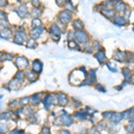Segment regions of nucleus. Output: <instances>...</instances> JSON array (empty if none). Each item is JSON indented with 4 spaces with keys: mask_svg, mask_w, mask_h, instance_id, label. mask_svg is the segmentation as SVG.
<instances>
[{
    "mask_svg": "<svg viewBox=\"0 0 134 134\" xmlns=\"http://www.w3.org/2000/svg\"><path fill=\"white\" fill-rule=\"evenodd\" d=\"M114 7L115 9L118 11V12H124L125 10V7H126V5L124 2H121V1H115L114 2Z\"/></svg>",
    "mask_w": 134,
    "mask_h": 134,
    "instance_id": "1a4fd4ad",
    "label": "nucleus"
},
{
    "mask_svg": "<svg viewBox=\"0 0 134 134\" xmlns=\"http://www.w3.org/2000/svg\"><path fill=\"white\" fill-rule=\"evenodd\" d=\"M26 13H27V9L25 8V6H23V9H21V7H20V9H19V14H21V16H25Z\"/></svg>",
    "mask_w": 134,
    "mask_h": 134,
    "instance_id": "a878e982",
    "label": "nucleus"
},
{
    "mask_svg": "<svg viewBox=\"0 0 134 134\" xmlns=\"http://www.w3.org/2000/svg\"><path fill=\"white\" fill-rule=\"evenodd\" d=\"M43 31H44V30H43L42 28L36 27L35 29L32 30L31 31V37H33L34 38H38L40 34H41V32H43Z\"/></svg>",
    "mask_w": 134,
    "mask_h": 134,
    "instance_id": "ddd939ff",
    "label": "nucleus"
},
{
    "mask_svg": "<svg viewBox=\"0 0 134 134\" xmlns=\"http://www.w3.org/2000/svg\"><path fill=\"white\" fill-rule=\"evenodd\" d=\"M57 103L61 105H67V103H68L67 96L64 94H63V93H60V94L57 95Z\"/></svg>",
    "mask_w": 134,
    "mask_h": 134,
    "instance_id": "20e7f679",
    "label": "nucleus"
},
{
    "mask_svg": "<svg viewBox=\"0 0 134 134\" xmlns=\"http://www.w3.org/2000/svg\"><path fill=\"white\" fill-rule=\"evenodd\" d=\"M75 38L77 40L78 42H85L86 40H88V36L87 34L85 33L83 31H76V32H75Z\"/></svg>",
    "mask_w": 134,
    "mask_h": 134,
    "instance_id": "f03ea898",
    "label": "nucleus"
},
{
    "mask_svg": "<svg viewBox=\"0 0 134 134\" xmlns=\"http://www.w3.org/2000/svg\"><path fill=\"white\" fill-rule=\"evenodd\" d=\"M6 131H8V126L5 122H0V134H5Z\"/></svg>",
    "mask_w": 134,
    "mask_h": 134,
    "instance_id": "a211bd4d",
    "label": "nucleus"
},
{
    "mask_svg": "<svg viewBox=\"0 0 134 134\" xmlns=\"http://www.w3.org/2000/svg\"><path fill=\"white\" fill-rule=\"evenodd\" d=\"M73 26H74V28H76L78 31H80V30H81V28L83 27V23H81V21L76 20L74 23H73Z\"/></svg>",
    "mask_w": 134,
    "mask_h": 134,
    "instance_id": "4be33fe9",
    "label": "nucleus"
},
{
    "mask_svg": "<svg viewBox=\"0 0 134 134\" xmlns=\"http://www.w3.org/2000/svg\"><path fill=\"white\" fill-rule=\"evenodd\" d=\"M114 23L117 25H124L126 23V21H125L124 17L122 16H115L114 17Z\"/></svg>",
    "mask_w": 134,
    "mask_h": 134,
    "instance_id": "4468645a",
    "label": "nucleus"
},
{
    "mask_svg": "<svg viewBox=\"0 0 134 134\" xmlns=\"http://www.w3.org/2000/svg\"><path fill=\"white\" fill-rule=\"evenodd\" d=\"M122 74H124V79L126 81H129L130 80H131V72H130V70L128 68H124L122 70Z\"/></svg>",
    "mask_w": 134,
    "mask_h": 134,
    "instance_id": "dca6fc26",
    "label": "nucleus"
},
{
    "mask_svg": "<svg viewBox=\"0 0 134 134\" xmlns=\"http://www.w3.org/2000/svg\"><path fill=\"white\" fill-rule=\"evenodd\" d=\"M133 129H134V126L133 125H128V126H127V131H128V132H132L133 131Z\"/></svg>",
    "mask_w": 134,
    "mask_h": 134,
    "instance_id": "7c9ffc66",
    "label": "nucleus"
},
{
    "mask_svg": "<svg viewBox=\"0 0 134 134\" xmlns=\"http://www.w3.org/2000/svg\"><path fill=\"white\" fill-rule=\"evenodd\" d=\"M71 17H72V13L68 10H64L59 15V19L61 20L63 23H67L69 21H70Z\"/></svg>",
    "mask_w": 134,
    "mask_h": 134,
    "instance_id": "f257e3e1",
    "label": "nucleus"
},
{
    "mask_svg": "<svg viewBox=\"0 0 134 134\" xmlns=\"http://www.w3.org/2000/svg\"><path fill=\"white\" fill-rule=\"evenodd\" d=\"M97 88H98V90H101L102 92H105V90L103 88V86L100 85V84H98V85H97Z\"/></svg>",
    "mask_w": 134,
    "mask_h": 134,
    "instance_id": "473e14b6",
    "label": "nucleus"
},
{
    "mask_svg": "<svg viewBox=\"0 0 134 134\" xmlns=\"http://www.w3.org/2000/svg\"><path fill=\"white\" fill-rule=\"evenodd\" d=\"M90 72V75H91V81H96V74H95V71L91 70Z\"/></svg>",
    "mask_w": 134,
    "mask_h": 134,
    "instance_id": "c756f323",
    "label": "nucleus"
},
{
    "mask_svg": "<svg viewBox=\"0 0 134 134\" xmlns=\"http://www.w3.org/2000/svg\"><path fill=\"white\" fill-rule=\"evenodd\" d=\"M95 57H96L97 59L98 60V62L101 63V64L107 60V57H105V54L104 51H98V53L95 55Z\"/></svg>",
    "mask_w": 134,
    "mask_h": 134,
    "instance_id": "f8f14e48",
    "label": "nucleus"
},
{
    "mask_svg": "<svg viewBox=\"0 0 134 134\" xmlns=\"http://www.w3.org/2000/svg\"><path fill=\"white\" fill-rule=\"evenodd\" d=\"M25 38V34L24 32H17L16 35H15V38H14V42L17 43V44H21V43L23 42V40H24Z\"/></svg>",
    "mask_w": 134,
    "mask_h": 134,
    "instance_id": "6e6552de",
    "label": "nucleus"
},
{
    "mask_svg": "<svg viewBox=\"0 0 134 134\" xmlns=\"http://www.w3.org/2000/svg\"><path fill=\"white\" fill-rule=\"evenodd\" d=\"M129 124H130V125H133V126H134V115L132 116V117H131V118H130Z\"/></svg>",
    "mask_w": 134,
    "mask_h": 134,
    "instance_id": "72a5a7b5",
    "label": "nucleus"
},
{
    "mask_svg": "<svg viewBox=\"0 0 134 134\" xmlns=\"http://www.w3.org/2000/svg\"><path fill=\"white\" fill-rule=\"evenodd\" d=\"M59 134H71V132L67 130H61L59 131Z\"/></svg>",
    "mask_w": 134,
    "mask_h": 134,
    "instance_id": "2f4dec72",
    "label": "nucleus"
},
{
    "mask_svg": "<svg viewBox=\"0 0 134 134\" xmlns=\"http://www.w3.org/2000/svg\"><path fill=\"white\" fill-rule=\"evenodd\" d=\"M28 43H31V44H28V47H36V43H35V41H34V40H32V38H31V40L28 41Z\"/></svg>",
    "mask_w": 134,
    "mask_h": 134,
    "instance_id": "c85d7f7f",
    "label": "nucleus"
},
{
    "mask_svg": "<svg viewBox=\"0 0 134 134\" xmlns=\"http://www.w3.org/2000/svg\"><path fill=\"white\" fill-rule=\"evenodd\" d=\"M74 115L80 119H86L88 117V114L84 111H79V112H76V113L74 114Z\"/></svg>",
    "mask_w": 134,
    "mask_h": 134,
    "instance_id": "6ab92c4d",
    "label": "nucleus"
},
{
    "mask_svg": "<svg viewBox=\"0 0 134 134\" xmlns=\"http://www.w3.org/2000/svg\"><path fill=\"white\" fill-rule=\"evenodd\" d=\"M130 59H132V60H134V53H132V54H131L130 55Z\"/></svg>",
    "mask_w": 134,
    "mask_h": 134,
    "instance_id": "c9c22d12",
    "label": "nucleus"
},
{
    "mask_svg": "<svg viewBox=\"0 0 134 134\" xmlns=\"http://www.w3.org/2000/svg\"><path fill=\"white\" fill-rule=\"evenodd\" d=\"M59 120L61 121V122L64 126H69L72 124L73 120H72V117L69 114H64V115H61L59 117Z\"/></svg>",
    "mask_w": 134,
    "mask_h": 134,
    "instance_id": "7ed1b4c3",
    "label": "nucleus"
},
{
    "mask_svg": "<svg viewBox=\"0 0 134 134\" xmlns=\"http://www.w3.org/2000/svg\"><path fill=\"white\" fill-rule=\"evenodd\" d=\"M113 114H114V112H105V113H104L103 114V116L105 118H108L110 119L112 117V115H113Z\"/></svg>",
    "mask_w": 134,
    "mask_h": 134,
    "instance_id": "bb28decb",
    "label": "nucleus"
},
{
    "mask_svg": "<svg viewBox=\"0 0 134 134\" xmlns=\"http://www.w3.org/2000/svg\"><path fill=\"white\" fill-rule=\"evenodd\" d=\"M50 32L52 34V36H53V38H55V37H57L58 38H59V34L61 33V31H60V29L57 27V25L55 24H53L51 26V30H50Z\"/></svg>",
    "mask_w": 134,
    "mask_h": 134,
    "instance_id": "9d476101",
    "label": "nucleus"
},
{
    "mask_svg": "<svg viewBox=\"0 0 134 134\" xmlns=\"http://www.w3.org/2000/svg\"><path fill=\"white\" fill-rule=\"evenodd\" d=\"M53 103H54V98H53V97L50 96V95H48V96L43 100V104H44L46 108H49Z\"/></svg>",
    "mask_w": 134,
    "mask_h": 134,
    "instance_id": "9b49d317",
    "label": "nucleus"
},
{
    "mask_svg": "<svg viewBox=\"0 0 134 134\" xmlns=\"http://www.w3.org/2000/svg\"><path fill=\"white\" fill-rule=\"evenodd\" d=\"M114 58L115 60H118V61H120V62H122V61H124L125 58H126V53L124 51H117L115 54H114Z\"/></svg>",
    "mask_w": 134,
    "mask_h": 134,
    "instance_id": "0eeeda50",
    "label": "nucleus"
},
{
    "mask_svg": "<svg viewBox=\"0 0 134 134\" xmlns=\"http://www.w3.org/2000/svg\"><path fill=\"white\" fill-rule=\"evenodd\" d=\"M0 119L5 120V121H9L11 119V115L9 113H7V112H4V113L0 114Z\"/></svg>",
    "mask_w": 134,
    "mask_h": 134,
    "instance_id": "412c9836",
    "label": "nucleus"
},
{
    "mask_svg": "<svg viewBox=\"0 0 134 134\" xmlns=\"http://www.w3.org/2000/svg\"><path fill=\"white\" fill-rule=\"evenodd\" d=\"M102 13L104 14H105V16H108V17L114 16V11L112 9H104L102 11Z\"/></svg>",
    "mask_w": 134,
    "mask_h": 134,
    "instance_id": "aec40b11",
    "label": "nucleus"
},
{
    "mask_svg": "<svg viewBox=\"0 0 134 134\" xmlns=\"http://www.w3.org/2000/svg\"><path fill=\"white\" fill-rule=\"evenodd\" d=\"M122 119H124V115H122V113H114L112 117L110 118V120H111V122L113 124H118Z\"/></svg>",
    "mask_w": 134,
    "mask_h": 134,
    "instance_id": "39448f33",
    "label": "nucleus"
},
{
    "mask_svg": "<svg viewBox=\"0 0 134 134\" xmlns=\"http://www.w3.org/2000/svg\"><path fill=\"white\" fill-rule=\"evenodd\" d=\"M32 101H33V102H32V104H33L34 105H38V104L40 102V95L36 94V95H34V96H32Z\"/></svg>",
    "mask_w": 134,
    "mask_h": 134,
    "instance_id": "5701e85b",
    "label": "nucleus"
},
{
    "mask_svg": "<svg viewBox=\"0 0 134 134\" xmlns=\"http://www.w3.org/2000/svg\"><path fill=\"white\" fill-rule=\"evenodd\" d=\"M41 134H51L48 127H43L41 130Z\"/></svg>",
    "mask_w": 134,
    "mask_h": 134,
    "instance_id": "393cba45",
    "label": "nucleus"
},
{
    "mask_svg": "<svg viewBox=\"0 0 134 134\" xmlns=\"http://www.w3.org/2000/svg\"><path fill=\"white\" fill-rule=\"evenodd\" d=\"M16 64L19 68H21V69L26 68L28 65V60L26 59L25 57H19V58H17V60H16Z\"/></svg>",
    "mask_w": 134,
    "mask_h": 134,
    "instance_id": "423d86ee",
    "label": "nucleus"
},
{
    "mask_svg": "<svg viewBox=\"0 0 134 134\" xmlns=\"http://www.w3.org/2000/svg\"><path fill=\"white\" fill-rule=\"evenodd\" d=\"M33 70L35 71L36 72H40L42 70V64L40 63V61L38 60H36L33 63Z\"/></svg>",
    "mask_w": 134,
    "mask_h": 134,
    "instance_id": "2eb2a0df",
    "label": "nucleus"
},
{
    "mask_svg": "<svg viewBox=\"0 0 134 134\" xmlns=\"http://www.w3.org/2000/svg\"><path fill=\"white\" fill-rule=\"evenodd\" d=\"M29 100H30V98H21V102L20 104L21 105H26V104H28L29 103Z\"/></svg>",
    "mask_w": 134,
    "mask_h": 134,
    "instance_id": "cd10ccee",
    "label": "nucleus"
},
{
    "mask_svg": "<svg viewBox=\"0 0 134 134\" xmlns=\"http://www.w3.org/2000/svg\"><path fill=\"white\" fill-rule=\"evenodd\" d=\"M131 111H132V112H134V107H133L132 109H131Z\"/></svg>",
    "mask_w": 134,
    "mask_h": 134,
    "instance_id": "e433bc0d",
    "label": "nucleus"
},
{
    "mask_svg": "<svg viewBox=\"0 0 134 134\" xmlns=\"http://www.w3.org/2000/svg\"><path fill=\"white\" fill-rule=\"evenodd\" d=\"M0 35H1L2 38H9L11 37V32L9 30L5 29V30H2V31H0Z\"/></svg>",
    "mask_w": 134,
    "mask_h": 134,
    "instance_id": "f3484780",
    "label": "nucleus"
},
{
    "mask_svg": "<svg viewBox=\"0 0 134 134\" xmlns=\"http://www.w3.org/2000/svg\"><path fill=\"white\" fill-rule=\"evenodd\" d=\"M131 110H126L125 112L122 113V115H124V118H129L131 116Z\"/></svg>",
    "mask_w": 134,
    "mask_h": 134,
    "instance_id": "b1692460",
    "label": "nucleus"
},
{
    "mask_svg": "<svg viewBox=\"0 0 134 134\" xmlns=\"http://www.w3.org/2000/svg\"><path fill=\"white\" fill-rule=\"evenodd\" d=\"M70 47H72V48H74V47H76V44H75L73 41H71L70 42Z\"/></svg>",
    "mask_w": 134,
    "mask_h": 134,
    "instance_id": "f704fd0d",
    "label": "nucleus"
}]
</instances>
